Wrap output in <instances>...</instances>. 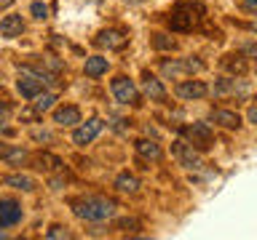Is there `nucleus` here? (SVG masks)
<instances>
[{"mask_svg":"<svg viewBox=\"0 0 257 240\" xmlns=\"http://www.w3.org/2000/svg\"><path fill=\"white\" fill-rule=\"evenodd\" d=\"M72 211H75L78 219H86V222H104L115 214V203L107 198H80L72 203Z\"/></svg>","mask_w":257,"mask_h":240,"instance_id":"nucleus-1","label":"nucleus"},{"mask_svg":"<svg viewBox=\"0 0 257 240\" xmlns=\"http://www.w3.org/2000/svg\"><path fill=\"white\" fill-rule=\"evenodd\" d=\"M204 6L201 3H180L174 6V11L169 14V27L174 32H190L204 22Z\"/></svg>","mask_w":257,"mask_h":240,"instance_id":"nucleus-2","label":"nucleus"},{"mask_svg":"<svg viewBox=\"0 0 257 240\" xmlns=\"http://www.w3.org/2000/svg\"><path fill=\"white\" fill-rule=\"evenodd\" d=\"M182 136L190 142V147L196 150H209L214 144V134H212V126L209 123H190V126H182Z\"/></svg>","mask_w":257,"mask_h":240,"instance_id":"nucleus-3","label":"nucleus"},{"mask_svg":"<svg viewBox=\"0 0 257 240\" xmlns=\"http://www.w3.org/2000/svg\"><path fill=\"white\" fill-rule=\"evenodd\" d=\"M172 155H174L177 163H180L182 168H188V171H198V168L204 166V160H201L198 150L190 147L188 142H174V144H172Z\"/></svg>","mask_w":257,"mask_h":240,"instance_id":"nucleus-4","label":"nucleus"},{"mask_svg":"<svg viewBox=\"0 0 257 240\" xmlns=\"http://www.w3.org/2000/svg\"><path fill=\"white\" fill-rule=\"evenodd\" d=\"M166 78H182V75H190V72H201L204 70V62L198 59H172V62H164L161 64Z\"/></svg>","mask_w":257,"mask_h":240,"instance_id":"nucleus-5","label":"nucleus"},{"mask_svg":"<svg viewBox=\"0 0 257 240\" xmlns=\"http://www.w3.org/2000/svg\"><path fill=\"white\" fill-rule=\"evenodd\" d=\"M43 83H46V80H40L30 67H22V75H19L16 88H19V94L24 96V99H35L38 94H43Z\"/></svg>","mask_w":257,"mask_h":240,"instance_id":"nucleus-6","label":"nucleus"},{"mask_svg":"<svg viewBox=\"0 0 257 240\" xmlns=\"http://www.w3.org/2000/svg\"><path fill=\"white\" fill-rule=\"evenodd\" d=\"M112 96H115L120 104H140V91H137V86L123 75L112 80Z\"/></svg>","mask_w":257,"mask_h":240,"instance_id":"nucleus-7","label":"nucleus"},{"mask_svg":"<svg viewBox=\"0 0 257 240\" xmlns=\"http://www.w3.org/2000/svg\"><path fill=\"white\" fill-rule=\"evenodd\" d=\"M174 91H177L180 99L193 102V99H204V96L209 94V86L204 83V80H182V83H177Z\"/></svg>","mask_w":257,"mask_h":240,"instance_id":"nucleus-8","label":"nucleus"},{"mask_svg":"<svg viewBox=\"0 0 257 240\" xmlns=\"http://www.w3.org/2000/svg\"><path fill=\"white\" fill-rule=\"evenodd\" d=\"M102 126H104V123H102L99 118H91L88 123H83L80 128H75V134H72V142L80 144V147H83V144H88V142H94L96 136H99Z\"/></svg>","mask_w":257,"mask_h":240,"instance_id":"nucleus-9","label":"nucleus"},{"mask_svg":"<svg viewBox=\"0 0 257 240\" xmlns=\"http://www.w3.org/2000/svg\"><path fill=\"white\" fill-rule=\"evenodd\" d=\"M126 35L120 30H102L99 35H96V40L94 43L96 46H102V48H110V51H120V48L126 46Z\"/></svg>","mask_w":257,"mask_h":240,"instance_id":"nucleus-10","label":"nucleus"},{"mask_svg":"<svg viewBox=\"0 0 257 240\" xmlns=\"http://www.w3.org/2000/svg\"><path fill=\"white\" fill-rule=\"evenodd\" d=\"M22 222V208L14 200H0V227H14Z\"/></svg>","mask_w":257,"mask_h":240,"instance_id":"nucleus-11","label":"nucleus"},{"mask_svg":"<svg viewBox=\"0 0 257 240\" xmlns=\"http://www.w3.org/2000/svg\"><path fill=\"white\" fill-rule=\"evenodd\" d=\"M209 120L222 128H241V115L233 110H212L209 112Z\"/></svg>","mask_w":257,"mask_h":240,"instance_id":"nucleus-12","label":"nucleus"},{"mask_svg":"<svg viewBox=\"0 0 257 240\" xmlns=\"http://www.w3.org/2000/svg\"><path fill=\"white\" fill-rule=\"evenodd\" d=\"M222 70L225 72H230V75H246V62H244V54L236 56V54H228V56H222Z\"/></svg>","mask_w":257,"mask_h":240,"instance_id":"nucleus-13","label":"nucleus"},{"mask_svg":"<svg viewBox=\"0 0 257 240\" xmlns=\"http://www.w3.org/2000/svg\"><path fill=\"white\" fill-rule=\"evenodd\" d=\"M0 184H6V187H14V190H24V192L35 190V179H30V176H24V174L3 176V179H0Z\"/></svg>","mask_w":257,"mask_h":240,"instance_id":"nucleus-14","label":"nucleus"},{"mask_svg":"<svg viewBox=\"0 0 257 240\" xmlns=\"http://www.w3.org/2000/svg\"><path fill=\"white\" fill-rule=\"evenodd\" d=\"M145 94H148L153 102H166V88L153 75H145Z\"/></svg>","mask_w":257,"mask_h":240,"instance_id":"nucleus-15","label":"nucleus"},{"mask_svg":"<svg viewBox=\"0 0 257 240\" xmlns=\"http://www.w3.org/2000/svg\"><path fill=\"white\" fill-rule=\"evenodd\" d=\"M22 30H24L22 16H6V19L0 22V32H3V38H16V35H22Z\"/></svg>","mask_w":257,"mask_h":240,"instance_id":"nucleus-16","label":"nucleus"},{"mask_svg":"<svg viewBox=\"0 0 257 240\" xmlns=\"http://www.w3.org/2000/svg\"><path fill=\"white\" fill-rule=\"evenodd\" d=\"M54 120L59 126H75V123H80V110L78 107H62L54 112Z\"/></svg>","mask_w":257,"mask_h":240,"instance_id":"nucleus-17","label":"nucleus"},{"mask_svg":"<svg viewBox=\"0 0 257 240\" xmlns=\"http://www.w3.org/2000/svg\"><path fill=\"white\" fill-rule=\"evenodd\" d=\"M134 147H137V152H140L145 160H161V155H164L158 144H156V142H150V139H140V142L134 144Z\"/></svg>","mask_w":257,"mask_h":240,"instance_id":"nucleus-18","label":"nucleus"},{"mask_svg":"<svg viewBox=\"0 0 257 240\" xmlns=\"http://www.w3.org/2000/svg\"><path fill=\"white\" fill-rule=\"evenodd\" d=\"M0 160H6V163H11V166H22L24 160H27V152L19 150V147H0Z\"/></svg>","mask_w":257,"mask_h":240,"instance_id":"nucleus-19","label":"nucleus"},{"mask_svg":"<svg viewBox=\"0 0 257 240\" xmlns=\"http://www.w3.org/2000/svg\"><path fill=\"white\" fill-rule=\"evenodd\" d=\"M107 72V59H102V56H91V59H86V75L88 78H99Z\"/></svg>","mask_w":257,"mask_h":240,"instance_id":"nucleus-20","label":"nucleus"},{"mask_svg":"<svg viewBox=\"0 0 257 240\" xmlns=\"http://www.w3.org/2000/svg\"><path fill=\"white\" fill-rule=\"evenodd\" d=\"M115 190H120V192H137V190H140V182H137L134 174H120L115 179Z\"/></svg>","mask_w":257,"mask_h":240,"instance_id":"nucleus-21","label":"nucleus"},{"mask_svg":"<svg viewBox=\"0 0 257 240\" xmlns=\"http://www.w3.org/2000/svg\"><path fill=\"white\" fill-rule=\"evenodd\" d=\"M54 102H56V96H54V94H43V96L38 94V102H35V107H32V110H35L38 115H43L46 110H51V107H54Z\"/></svg>","mask_w":257,"mask_h":240,"instance_id":"nucleus-22","label":"nucleus"},{"mask_svg":"<svg viewBox=\"0 0 257 240\" xmlns=\"http://www.w3.org/2000/svg\"><path fill=\"white\" fill-rule=\"evenodd\" d=\"M153 46L158 48V51H169V48H174L177 43L172 38H166V35H161V32H156V35H153Z\"/></svg>","mask_w":257,"mask_h":240,"instance_id":"nucleus-23","label":"nucleus"},{"mask_svg":"<svg viewBox=\"0 0 257 240\" xmlns=\"http://www.w3.org/2000/svg\"><path fill=\"white\" fill-rule=\"evenodd\" d=\"M38 163H40V168H48V171H56V168H62V160L54 158V155H40Z\"/></svg>","mask_w":257,"mask_h":240,"instance_id":"nucleus-24","label":"nucleus"},{"mask_svg":"<svg viewBox=\"0 0 257 240\" xmlns=\"http://www.w3.org/2000/svg\"><path fill=\"white\" fill-rule=\"evenodd\" d=\"M46 238H48V240H62V238L67 240V238H70V232L64 230V227H59V224H54V227L46 232Z\"/></svg>","mask_w":257,"mask_h":240,"instance_id":"nucleus-25","label":"nucleus"},{"mask_svg":"<svg viewBox=\"0 0 257 240\" xmlns=\"http://www.w3.org/2000/svg\"><path fill=\"white\" fill-rule=\"evenodd\" d=\"M30 11H32V16H35V19H46V16H48V6H46V3H32Z\"/></svg>","mask_w":257,"mask_h":240,"instance_id":"nucleus-26","label":"nucleus"},{"mask_svg":"<svg viewBox=\"0 0 257 240\" xmlns=\"http://www.w3.org/2000/svg\"><path fill=\"white\" fill-rule=\"evenodd\" d=\"M238 8L244 14H257V0H238Z\"/></svg>","mask_w":257,"mask_h":240,"instance_id":"nucleus-27","label":"nucleus"},{"mask_svg":"<svg viewBox=\"0 0 257 240\" xmlns=\"http://www.w3.org/2000/svg\"><path fill=\"white\" fill-rule=\"evenodd\" d=\"M241 54L249 56V59H257V43H244L241 46Z\"/></svg>","mask_w":257,"mask_h":240,"instance_id":"nucleus-28","label":"nucleus"},{"mask_svg":"<svg viewBox=\"0 0 257 240\" xmlns=\"http://www.w3.org/2000/svg\"><path fill=\"white\" fill-rule=\"evenodd\" d=\"M118 227H120V230H128V232H132V230H137V227H140V222H137V219H120V222H118Z\"/></svg>","mask_w":257,"mask_h":240,"instance_id":"nucleus-29","label":"nucleus"},{"mask_svg":"<svg viewBox=\"0 0 257 240\" xmlns=\"http://www.w3.org/2000/svg\"><path fill=\"white\" fill-rule=\"evenodd\" d=\"M246 118L252 120V123H257V104H254V107H249V112H246Z\"/></svg>","mask_w":257,"mask_h":240,"instance_id":"nucleus-30","label":"nucleus"},{"mask_svg":"<svg viewBox=\"0 0 257 240\" xmlns=\"http://www.w3.org/2000/svg\"><path fill=\"white\" fill-rule=\"evenodd\" d=\"M11 112V104H0V115H8Z\"/></svg>","mask_w":257,"mask_h":240,"instance_id":"nucleus-31","label":"nucleus"},{"mask_svg":"<svg viewBox=\"0 0 257 240\" xmlns=\"http://www.w3.org/2000/svg\"><path fill=\"white\" fill-rule=\"evenodd\" d=\"M254 32H257V24H254Z\"/></svg>","mask_w":257,"mask_h":240,"instance_id":"nucleus-32","label":"nucleus"},{"mask_svg":"<svg viewBox=\"0 0 257 240\" xmlns=\"http://www.w3.org/2000/svg\"><path fill=\"white\" fill-rule=\"evenodd\" d=\"M134 3H137V0H134Z\"/></svg>","mask_w":257,"mask_h":240,"instance_id":"nucleus-33","label":"nucleus"}]
</instances>
